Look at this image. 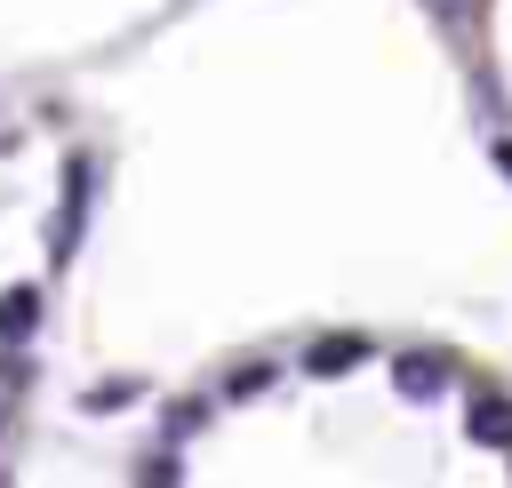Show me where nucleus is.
<instances>
[{
  "label": "nucleus",
  "instance_id": "obj_5",
  "mask_svg": "<svg viewBox=\"0 0 512 488\" xmlns=\"http://www.w3.org/2000/svg\"><path fill=\"white\" fill-rule=\"evenodd\" d=\"M360 360H368V344H360V336H320V344L304 352V368H312V376H344V368H360Z\"/></svg>",
  "mask_w": 512,
  "mask_h": 488
},
{
  "label": "nucleus",
  "instance_id": "obj_4",
  "mask_svg": "<svg viewBox=\"0 0 512 488\" xmlns=\"http://www.w3.org/2000/svg\"><path fill=\"white\" fill-rule=\"evenodd\" d=\"M464 424H472V440H488V448H512V400H504V392H480Z\"/></svg>",
  "mask_w": 512,
  "mask_h": 488
},
{
  "label": "nucleus",
  "instance_id": "obj_2",
  "mask_svg": "<svg viewBox=\"0 0 512 488\" xmlns=\"http://www.w3.org/2000/svg\"><path fill=\"white\" fill-rule=\"evenodd\" d=\"M32 328H40V288H32V280H16V288L0 296V344H24Z\"/></svg>",
  "mask_w": 512,
  "mask_h": 488
},
{
  "label": "nucleus",
  "instance_id": "obj_6",
  "mask_svg": "<svg viewBox=\"0 0 512 488\" xmlns=\"http://www.w3.org/2000/svg\"><path fill=\"white\" fill-rule=\"evenodd\" d=\"M8 400H16V392H8V376H0V424H8Z\"/></svg>",
  "mask_w": 512,
  "mask_h": 488
},
{
  "label": "nucleus",
  "instance_id": "obj_1",
  "mask_svg": "<svg viewBox=\"0 0 512 488\" xmlns=\"http://www.w3.org/2000/svg\"><path fill=\"white\" fill-rule=\"evenodd\" d=\"M80 216H88V160H72V168H64V216H56V232H48V256H56V264L72 256Z\"/></svg>",
  "mask_w": 512,
  "mask_h": 488
},
{
  "label": "nucleus",
  "instance_id": "obj_3",
  "mask_svg": "<svg viewBox=\"0 0 512 488\" xmlns=\"http://www.w3.org/2000/svg\"><path fill=\"white\" fill-rule=\"evenodd\" d=\"M392 376H400V392H408V400H432V392L448 384V360H440V352H400V368H392Z\"/></svg>",
  "mask_w": 512,
  "mask_h": 488
}]
</instances>
